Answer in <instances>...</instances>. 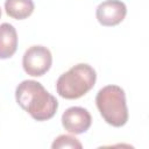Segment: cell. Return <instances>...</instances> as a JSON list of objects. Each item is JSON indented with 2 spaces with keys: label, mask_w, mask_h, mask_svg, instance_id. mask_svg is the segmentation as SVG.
Here are the masks:
<instances>
[{
  "label": "cell",
  "mask_w": 149,
  "mask_h": 149,
  "mask_svg": "<svg viewBox=\"0 0 149 149\" xmlns=\"http://www.w3.org/2000/svg\"><path fill=\"white\" fill-rule=\"evenodd\" d=\"M16 102L36 121L51 119L57 108V99L50 94L44 86L36 80H23L15 90Z\"/></svg>",
  "instance_id": "obj_1"
},
{
  "label": "cell",
  "mask_w": 149,
  "mask_h": 149,
  "mask_svg": "<svg viewBox=\"0 0 149 149\" xmlns=\"http://www.w3.org/2000/svg\"><path fill=\"white\" fill-rule=\"evenodd\" d=\"M95 80V70L86 63H79L58 77L56 91L64 99H78L94 86Z\"/></svg>",
  "instance_id": "obj_2"
},
{
  "label": "cell",
  "mask_w": 149,
  "mask_h": 149,
  "mask_svg": "<svg viewBox=\"0 0 149 149\" xmlns=\"http://www.w3.org/2000/svg\"><path fill=\"white\" fill-rule=\"evenodd\" d=\"M95 104L102 119L113 127H122L128 121V108L123 88L107 85L99 90Z\"/></svg>",
  "instance_id": "obj_3"
},
{
  "label": "cell",
  "mask_w": 149,
  "mask_h": 149,
  "mask_svg": "<svg viewBox=\"0 0 149 149\" xmlns=\"http://www.w3.org/2000/svg\"><path fill=\"white\" fill-rule=\"evenodd\" d=\"M52 64V55L47 47L33 45L28 48L22 57V66L26 73L41 77L49 71Z\"/></svg>",
  "instance_id": "obj_4"
},
{
  "label": "cell",
  "mask_w": 149,
  "mask_h": 149,
  "mask_svg": "<svg viewBox=\"0 0 149 149\" xmlns=\"http://www.w3.org/2000/svg\"><path fill=\"white\" fill-rule=\"evenodd\" d=\"M127 14L125 2L120 0H105L97 7L95 16L100 24L113 27L123 21Z\"/></svg>",
  "instance_id": "obj_5"
},
{
  "label": "cell",
  "mask_w": 149,
  "mask_h": 149,
  "mask_svg": "<svg viewBox=\"0 0 149 149\" xmlns=\"http://www.w3.org/2000/svg\"><path fill=\"white\" fill-rule=\"evenodd\" d=\"M92 118L90 112L79 106L69 107L62 115V125L69 133L83 134L91 127Z\"/></svg>",
  "instance_id": "obj_6"
},
{
  "label": "cell",
  "mask_w": 149,
  "mask_h": 149,
  "mask_svg": "<svg viewBox=\"0 0 149 149\" xmlns=\"http://www.w3.org/2000/svg\"><path fill=\"white\" fill-rule=\"evenodd\" d=\"M17 49V34L13 24H0V59L10 58Z\"/></svg>",
  "instance_id": "obj_7"
},
{
  "label": "cell",
  "mask_w": 149,
  "mask_h": 149,
  "mask_svg": "<svg viewBox=\"0 0 149 149\" xmlns=\"http://www.w3.org/2000/svg\"><path fill=\"white\" fill-rule=\"evenodd\" d=\"M35 5L33 0H6L5 10L8 16L15 20H23L30 16L34 12Z\"/></svg>",
  "instance_id": "obj_8"
},
{
  "label": "cell",
  "mask_w": 149,
  "mask_h": 149,
  "mask_svg": "<svg viewBox=\"0 0 149 149\" xmlns=\"http://www.w3.org/2000/svg\"><path fill=\"white\" fill-rule=\"evenodd\" d=\"M83 144L79 142L78 139L71 135H59L58 137L55 139V141L51 144L52 149H58V148H78L80 149Z\"/></svg>",
  "instance_id": "obj_9"
},
{
  "label": "cell",
  "mask_w": 149,
  "mask_h": 149,
  "mask_svg": "<svg viewBox=\"0 0 149 149\" xmlns=\"http://www.w3.org/2000/svg\"><path fill=\"white\" fill-rule=\"evenodd\" d=\"M0 17H1V9H0Z\"/></svg>",
  "instance_id": "obj_10"
}]
</instances>
